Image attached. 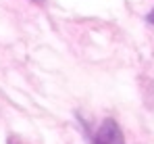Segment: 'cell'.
<instances>
[{"mask_svg":"<svg viewBox=\"0 0 154 144\" xmlns=\"http://www.w3.org/2000/svg\"><path fill=\"white\" fill-rule=\"evenodd\" d=\"M146 21H148L150 25H154V8L150 11V13H148V15H146Z\"/></svg>","mask_w":154,"mask_h":144,"instance_id":"cell-2","label":"cell"},{"mask_svg":"<svg viewBox=\"0 0 154 144\" xmlns=\"http://www.w3.org/2000/svg\"><path fill=\"white\" fill-rule=\"evenodd\" d=\"M92 144H125L121 125L115 119H110V117L104 119L100 123V127L96 130V134L92 138Z\"/></svg>","mask_w":154,"mask_h":144,"instance_id":"cell-1","label":"cell"}]
</instances>
